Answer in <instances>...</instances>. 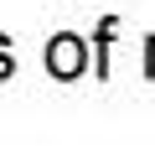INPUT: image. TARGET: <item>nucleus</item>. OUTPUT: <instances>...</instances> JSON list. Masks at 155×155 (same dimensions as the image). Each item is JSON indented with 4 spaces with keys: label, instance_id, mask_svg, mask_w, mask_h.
I'll list each match as a JSON object with an SVG mask.
<instances>
[{
    "label": "nucleus",
    "instance_id": "nucleus-1",
    "mask_svg": "<svg viewBox=\"0 0 155 155\" xmlns=\"http://www.w3.org/2000/svg\"><path fill=\"white\" fill-rule=\"evenodd\" d=\"M47 67L62 72V78H78V72H83V41H78V36H57L52 52H47Z\"/></svg>",
    "mask_w": 155,
    "mask_h": 155
}]
</instances>
